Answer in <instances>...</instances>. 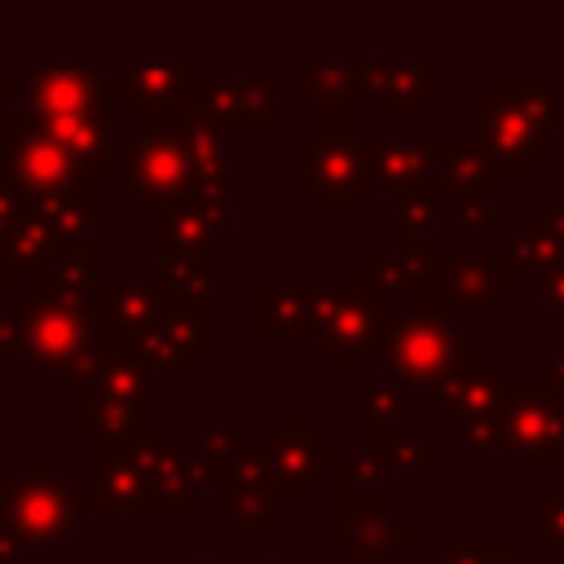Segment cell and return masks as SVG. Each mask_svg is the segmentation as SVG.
Listing matches in <instances>:
<instances>
[{"label":"cell","instance_id":"9a60e30c","mask_svg":"<svg viewBox=\"0 0 564 564\" xmlns=\"http://www.w3.org/2000/svg\"><path fill=\"white\" fill-rule=\"evenodd\" d=\"M234 194H194L185 203H172L154 216V251L172 256V251H212L234 256L238 238H234Z\"/></svg>","mask_w":564,"mask_h":564},{"label":"cell","instance_id":"bcb514c9","mask_svg":"<svg viewBox=\"0 0 564 564\" xmlns=\"http://www.w3.org/2000/svg\"><path fill=\"white\" fill-rule=\"evenodd\" d=\"M18 352V317L0 313V361H9Z\"/></svg>","mask_w":564,"mask_h":564},{"label":"cell","instance_id":"44dd1931","mask_svg":"<svg viewBox=\"0 0 564 564\" xmlns=\"http://www.w3.org/2000/svg\"><path fill=\"white\" fill-rule=\"evenodd\" d=\"M88 516H154L150 476L137 445H93Z\"/></svg>","mask_w":564,"mask_h":564},{"label":"cell","instance_id":"ac0fdd59","mask_svg":"<svg viewBox=\"0 0 564 564\" xmlns=\"http://www.w3.org/2000/svg\"><path fill=\"white\" fill-rule=\"evenodd\" d=\"M516 269L502 264L498 256H476V251H449L432 260V282L436 291L458 308V313H480L494 317L507 295H516Z\"/></svg>","mask_w":564,"mask_h":564},{"label":"cell","instance_id":"b9f144b4","mask_svg":"<svg viewBox=\"0 0 564 564\" xmlns=\"http://www.w3.org/2000/svg\"><path fill=\"white\" fill-rule=\"evenodd\" d=\"M392 463H397V471H405L414 480H427L436 471V441L432 436H397Z\"/></svg>","mask_w":564,"mask_h":564},{"label":"cell","instance_id":"603a6c76","mask_svg":"<svg viewBox=\"0 0 564 564\" xmlns=\"http://www.w3.org/2000/svg\"><path fill=\"white\" fill-rule=\"evenodd\" d=\"M436 181V137L419 132H392V137H366V194L383 189H410Z\"/></svg>","mask_w":564,"mask_h":564},{"label":"cell","instance_id":"7402d4cb","mask_svg":"<svg viewBox=\"0 0 564 564\" xmlns=\"http://www.w3.org/2000/svg\"><path fill=\"white\" fill-rule=\"evenodd\" d=\"M163 308H167V295H163L159 282H145V278H110V273L97 278L93 317H97V335L110 339V344H123L128 348Z\"/></svg>","mask_w":564,"mask_h":564},{"label":"cell","instance_id":"d6986e66","mask_svg":"<svg viewBox=\"0 0 564 564\" xmlns=\"http://www.w3.org/2000/svg\"><path fill=\"white\" fill-rule=\"evenodd\" d=\"M251 326L260 339H295L317 330V273H260L251 286Z\"/></svg>","mask_w":564,"mask_h":564},{"label":"cell","instance_id":"5b68a950","mask_svg":"<svg viewBox=\"0 0 564 564\" xmlns=\"http://www.w3.org/2000/svg\"><path fill=\"white\" fill-rule=\"evenodd\" d=\"M0 172L26 194L31 207L70 198L97 203V172L22 115H9L0 123Z\"/></svg>","mask_w":564,"mask_h":564},{"label":"cell","instance_id":"f546056e","mask_svg":"<svg viewBox=\"0 0 564 564\" xmlns=\"http://www.w3.org/2000/svg\"><path fill=\"white\" fill-rule=\"evenodd\" d=\"M436 216H441V185L423 181L397 194V251L414 260H436Z\"/></svg>","mask_w":564,"mask_h":564},{"label":"cell","instance_id":"3957f363","mask_svg":"<svg viewBox=\"0 0 564 564\" xmlns=\"http://www.w3.org/2000/svg\"><path fill=\"white\" fill-rule=\"evenodd\" d=\"M110 181H115L119 194H128L132 212L150 216V220L163 207L194 198L198 176H194V163H189L181 119H167V123H128L123 119L119 159H115Z\"/></svg>","mask_w":564,"mask_h":564},{"label":"cell","instance_id":"ee69618b","mask_svg":"<svg viewBox=\"0 0 564 564\" xmlns=\"http://www.w3.org/2000/svg\"><path fill=\"white\" fill-rule=\"evenodd\" d=\"M533 375H538L546 388L564 392V322H560V339H555V348H551V352H542V357L533 361Z\"/></svg>","mask_w":564,"mask_h":564},{"label":"cell","instance_id":"4fadbf2b","mask_svg":"<svg viewBox=\"0 0 564 564\" xmlns=\"http://www.w3.org/2000/svg\"><path fill=\"white\" fill-rule=\"evenodd\" d=\"M264 467L278 498H313L326 476L339 467V449L317 432L313 414H282L264 441Z\"/></svg>","mask_w":564,"mask_h":564},{"label":"cell","instance_id":"f35d334b","mask_svg":"<svg viewBox=\"0 0 564 564\" xmlns=\"http://www.w3.org/2000/svg\"><path fill=\"white\" fill-rule=\"evenodd\" d=\"M454 220L458 234H476V238H498V203L494 194H454Z\"/></svg>","mask_w":564,"mask_h":564},{"label":"cell","instance_id":"5bb4252c","mask_svg":"<svg viewBox=\"0 0 564 564\" xmlns=\"http://www.w3.org/2000/svg\"><path fill=\"white\" fill-rule=\"evenodd\" d=\"M216 308H194V304H172L128 344L150 370L167 375H194L212 352H216Z\"/></svg>","mask_w":564,"mask_h":564},{"label":"cell","instance_id":"f5cc1de1","mask_svg":"<svg viewBox=\"0 0 564 564\" xmlns=\"http://www.w3.org/2000/svg\"><path fill=\"white\" fill-rule=\"evenodd\" d=\"M13 546H9V538H4V524H0V555H9Z\"/></svg>","mask_w":564,"mask_h":564},{"label":"cell","instance_id":"7bdbcfd3","mask_svg":"<svg viewBox=\"0 0 564 564\" xmlns=\"http://www.w3.org/2000/svg\"><path fill=\"white\" fill-rule=\"evenodd\" d=\"M533 308H538L542 317L564 322V260H560L555 269L538 273V282H533Z\"/></svg>","mask_w":564,"mask_h":564},{"label":"cell","instance_id":"7dc6e473","mask_svg":"<svg viewBox=\"0 0 564 564\" xmlns=\"http://www.w3.org/2000/svg\"><path fill=\"white\" fill-rule=\"evenodd\" d=\"M18 115V79L13 75H0V123Z\"/></svg>","mask_w":564,"mask_h":564},{"label":"cell","instance_id":"8d00e7d4","mask_svg":"<svg viewBox=\"0 0 564 564\" xmlns=\"http://www.w3.org/2000/svg\"><path fill=\"white\" fill-rule=\"evenodd\" d=\"M352 388H357V397H361V414L383 419V423H392V427L405 423V419L419 410V397H414L410 388H401L397 379H388V375H357Z\"/></svg>","mask_w":564,"mask_h":564},{"label":"cell","instance_id":"7c38bea8","mask_svg":"<svg viewBox=\"0 0 564 564\" xmlns=\"http://www.w3.org/2000/svg\"><path fill=\"white\" fill-rule=\"evenodd\" d=\"M106 106H115L110 75L88 62H40L18 75V115L31 123H53Z\"/></svg>","mask_w":564,"mask_h":564},{"label":"cell","instance_id":"484cf974","mask_svg":"<svg viewBox=\"0 0 564 564\" xmlns=\"http://www.w3.org/2000/svg\"><path fill=\"white\" fill-rule=\"evenodd\" d=\"M502 379H507V375H498V361L476 348L471 357H463V361L445 375V383H441L427 401H432L436 419H454V423H458V419L471 414V410L498 405V401H502Z\"/></svg>","mask_w":564,"mask_h":564},{"label":"cell","instance_id":"836d02e7","mask_svg":"<svg viewBox=\"0 0 564 564\" xmlns=\"http://www.w3.org/2000/svg\"><path fill=\"white\" fill-rule=\"evenodd\" d=\"M57 251H66V247H57V238L40 225V216L26 207V216H18L9 229H4V238H0V256L13 264V273L18 278H40L48 264H53V256Z\"/></svg>","mask_w":564,"mask_h":564},{"label":"cell","instance_id":"e0dca14e","mask_svg":"<svg viewBox=\"0 0 564 564\" xmlns=\"http://www.w3.org/2000/svg\"><path fill=\"white\" fill-rule=\"evenodd\" d=\"M335 551L352 555V560L392 555L401 564H414L419 560V524L410 516H397L392 502H339Z\"/></svg>","mask_w":564,"mask_h":564},{"label":"cell","instance_id":"7a4b0ae2","mask_svg":"<svg viewBox=\"0 0 564 564\" xmlns=\"http://www.w3.org/2000/svg\"><path fill=\"white\" fill-rule=\"evenodd\" d=\"M79 511H88V494H79L48 454L22 476H0V524L18 555L70 560Z\"/></svg>","mask_w":564,"mask_h":564},{"label":"cell","instance_id":"6da1fadb","mask_svg":"<svg viewBox=\"0 0 564 564\" xmlns=\"http://www.w3.org/2000/svg\"><path fill=\"white\" fill-rule=\"evenodd\" d=\"M9 313L18 317V352L9 357V366L18 375H48L62 397H75L101 352L93 300L31 286L26 295H13Z\"/></svg>","mask_w":564,"mask_h":564},{"label":"cell","instance_id":"30bf717a","mask_svg":"<svg viewBox=\"0 0 564 564\" xmlns=\"http://www.w3.org/2000/svg\"><path fill=\"white\" fill-rule=\"evenodd\" d=\"M181 115L203 119V123L220 128L225 137H269V132H278L273 84L260 79V75H229V70L198 75Z\"/></svg>","mask_w":564,"mask_h":564},{"label":"cell","instance_id":"4316f807","mask_svg":"<svg viewBox=\"0 0 564 564\" xmlns=\"http://www.w3.org/2000/svg\"><path fill=\"white\" fill-rule=\"evenodd\" d=\"M75 432L93 445H137L154 436V405L75 401Z\"/></svg>","mask_w":564,"mask_h":564},{"label":"cell","instance_id":"f1b7e54d","mask_svg":"<svg viewBox=\"0 0 564 564\" xmlns=\"http://www.w3.org/2000/svg\"><path fill=\"white\" fill-rule=\"evenodd\" d=\"M176 119L185 128V145H189V163H194V176H198V194H229L234 189V172H238L234 137H225L220 128H212L203 119H189V115H176Z\"/></svg>","mask_w":564,"mask_h":564},{"label":"cell","instance_id":"cb8c5ba5","mask_svg":"<svg viewBox=\"0 0 564 564\" xmlns=\"http://www.w3.org/2000/svg\"><path fill=\"white\" fill-rule=\"evenodd\" d=\"M361 93H370V106L379 119H405L419 110L423 97L436 93V57L361 62Z\"/></svg>","mask_w":564,"mask_h":564},{"label":"cell","instance_id":"1f68e13d","mask_svg":"<svg viewBox=\"0 0 564 564\" xmlns=\"http://www.w3.org/2000/svg\"><path fill=\"white\" fill-rule=\"evenodd\" d=\"M352 273L388 295V300H419L427 286H432V260H414V256H401V251H388V256H357L352 260Z\"/></svg>","mask_w":564,"mask_h":564},{"label":"cell","instance_id":"d590c367","mask_svg":"<svg viewBox=\"0 0 564 564\" xmlns=\"http://www.w3.org/2000/svg\"><path fill=\"white\" fill-rule=\"evenodd\" d=\"M97 278H101V273H97V256H93V247H88V251H84V247H66V251L53 256V264H48L40 278H31V286L53 291V295L93 300Z\"/></svg>","mask_w":564,"mask_h":564},{"label":"cell","instance_id":"816d5d0a","mask_svg":"<svg viewBox=\"0 0 564 564\" xmlns=\"http://www.w3.org/2000/svg\"><path fill=\"white\" fill-rule=\"evenodd\" d=\"M260 564H295V555H269V560H260Z\"/></svg>","mask_w":564,"mask_h":564},{"label":"cell","instance_id":"52a82bcc","mask_svg":"<svg viewBox=\"0 0 564 564\" xmlns=\"http://www.w3.org/2000/svg\"><path fill=\"white\" fill-rule=\"evenodd\" d=\"M295 194L317 216H352L366 198V137L317 128L295 137Z\"/></svg>","mask_w":564,"mask_h":564},{"label":"cell","instance_id":"c3c4849f","mask_svg":"<svg viewBox=\"0 0 564 564\" xmlns=\"http://www.w3.org/2000/svg\"><path fill=\"white\" fill-rule=\"evenodd\" d=\"M18 282H22V278H18L13 264L0 256V295H18Z\"/></svg>","mask_w":564,"mask_h":564},{"label":"cell","instance_id":"9c48e42d","mask_svg":"<svg viewBox=\"0 0 564 564\" xmlns=\"http://www.w3.org/2000/svg\"><path fill=\"white\" fill-rule=\"evenodd\" d=\"M194 57H119L110 66V93L119 106V119L128 123H167L185 110L194 79Z\"/></svg>","mask_w":564,"mask_h":564},{"label":"cell","instance_id":"681fc988","mask_svg":"<svg viewBox=\"0 0 564 564\" xmlns=\"http://www.w3.org/2000/svg\"><path fill=\"white\" fill-rule=\"evenodd\" d=\"M176 564H234V560H225V555H181Z\"/></svg>","mask_w":564,"mask_h":564},{"label":"cell","instance_id":"ba28073f","mask_svg":"<svg viewBox=\"0 0 564 564\" xmlns=\"http://www.w3.org/2000/svg\"><path fill=\"white\" fill-rule=\"evenodd\" d=\"M476 352V339L458 335L454 326L445 322H427V317H410V322H392L383 348H379V361H383V375L397 379L401 388H410L414 397H432L445 375Z\"/></svg>","mask_w":564,"mask_h":564},{"label":"cell","instance_id":"4dcf8cb0","mask_svg":"<svg viewBox=\"0 0 564 564\" xmlns=\"http://www.w3.org/2000/svg\"><path fill=\"white\" fill-rule=\"evenodd\" d=\"M392 485H397L392 454L357 449V445L352 454H339V467H335L339 502H392Z\"/></svg>","mask_w":564,"mask_h":564},{"label":"cell","instance_id":"8992f818","mask_svg":"<svg viewBox=\"0 0 564 564\" xmlns=\"http://www.w3.org/2000/svg\"><path fill=\"white\" fill-rule=\"evenodd\" d=\"M502 436L524 480L555 476L564 463V392L546 388L538 375L502 379Z\"/></svg>","mask_w":564,"mask_h":564},{"label":"cell","instance_id":"277c9868","mask_svg":"<svg viewBox=\"0 0 564 564\" xmlns=\"http://www.w3.org/2000/svg\"><path fill=\"white\" fill-rule=\"evenodd\" d=\"M397 322V304L379 291H370L357 273L326 278L317 273V330L313 348L317 357H330L339 375L357 379V361L366 352H379L388 330Z\"/></svg>","mask_w":564,"mask_h":564},{"label":"cell","instance_id":"83f0119b","mask_svg":"<svg viewBox=\"0 0 564 564\" xmlns=\"http://www.w3.org/2000/svg\"><path fill=\"white\" fill-rule=\"evenodd\" d=\"M498 242V260L502 264H511L516 273L520 269H533V273H546V269H555L560 260H564V238L529 207V212H520L516 220H511V229L507 234H498L494 238Z\"/></svg>","mask_w":564,"mask_h":564},{"label":"cell","instance_id":"8fae6325","mask_svg":"<svg viewBox=\"0 0 564 564\" xmlns=\"http://www.w3.org/2000/svg\"><path fill=\"white\" fill-rule=\"evenodd\" d=\"M273 485L264 467V436H242V445L216 467L212 502L216 516L234 524L242 538H273L278 533V511H273Z\"/></svg>","mask_w":564,"mask_h":564},{"label":"cell","instance_id":"2e32d148","mask_svg":"<svg viewBox=\"0 0 564 564\" xmlns=\"http://www.w3.org/2000/svg\"><path fill=\"white\" fill-rule=\"evenodd\" d=\"M476 137L494 154L498 172H511V176H533L538 159L551 154L542 123L498 88L476 97Z\"/></svg>","mask_w":564,"mask_h":564},{"label":"cell","instance_id":"d6a6232c","mask_svg":"<svg viewBox=\"0 0 564 564\" xmlns=\"http://www.w3.org/2000/svg\"><path fill=\"white\" fill-rule=\"evenodd\" d=\"M159 286L172 304H194V308H212V291H216V256L212 251H172L159 256Z\"/></svg>","mask_w":564,"mask_h":564},{"label":"cell","instance_id":"ffe728a7","mask_svg":"<svg viewBox=\"0 0 564 564\" xmlns=\"http://www.w3.org/2000/svg\"><path fill=\"white\" fill-rule=\"evenodd\" d=\"M295 88L313 101L317 132H357V97H361V62L348 57H300Z\"/></svg>","mask_w":564,"mask_h":564},{"label":"cell","instance_id":"e575fe53","mask_svg":"<svg viewBox=\"0 0 564 564\" xmlns=\"http://www.w3.org/2000/svg\"><path fill=\"white\" fill-rule=\"evenodd\" d=\"M414 564H538L533 555H520L511 538H494V533H449L436 538L427 555H419Z\"/></svg>","mask_w":564,"mask_h":564},{"label":"cell","instance_id":"ab89813d","mask_svg":"<svg viewBox=\"0 0 564 564\" xmlns=\"http://www.w3.org/2000/svg\"><path fill=\"white\" fill-rule=\"evenodd\" d=\"M538 520H542L538 555H564V476L555 480L551 494L538 498Z\"/></svg>","mask_w":564,"mask_h":564},{"label":"cell","instance_id":"f907efd6","mask_svg":"<svg viewBox=\"0 0 564 564\" xmlns=\"http://www.w3.org/2000/svg\"><path fill=\"white\" fill-rule=\"evenodd\" d=\"M0 564H48V560H40V555H18V551H9V555H0Z\"/></svg>","mask_w":564,"mask_h":564},{"label":"cell","instance_id":"d4e9b609","mask_svg":"<svg viewBox=\"0 0 564 564\" xmlns=\"http://www.w3.org/2000/svg\"><path fill=\"white\" fill-rule=\"evenodd\" d=\"M498 163L480 145L476 132H445L436 137V185L441 194H494L498 189Z\"/></svg>","mask_w":564,"mask_h":564},{"label":"cell","instance_id":"60d3db41","mask_svg":"<svg viewBox=\"0 0 564 564\" xmlns=\"http://www.w3.org/2000/svg\"><path fill=\"white\" fill-rule=\"evenodd\" d=\"M194 436H198V445L216 458V467L242 445V432H238L229 419H220V414H198V419H194Z\"/></svg>","mask_w":564,"mask_h":564},{"label":"cell","instance_id":"74e56055","mask_svg":"<svg viewBox=\"0 0 564 564\" xmlns=\"http://www.w3.org/2000/svg\"><path fill=\"white\" fill-rule=\"evenodd\" d=\"M454 454L458 458H498L507 454V436H502V410L485 405L471 410L454 423Z\"/></svg>","mask_w":564,"mask_h":564},{"label":"cell","instance_id":"f6af8a7d","mask_svg":"<svg viewBox=\"0 0 564 564\" xmlns=\"http://www.w3.org/2000/svg\"><path fill=\"white\" fill-rule=\"evenodd\" d=\"M26 207H31V203H26V194H22V189L0 172V238H4V229H9L18 216H26Z\"/></svg>","mask_w":564,"mask_h":564}]
</instances>
